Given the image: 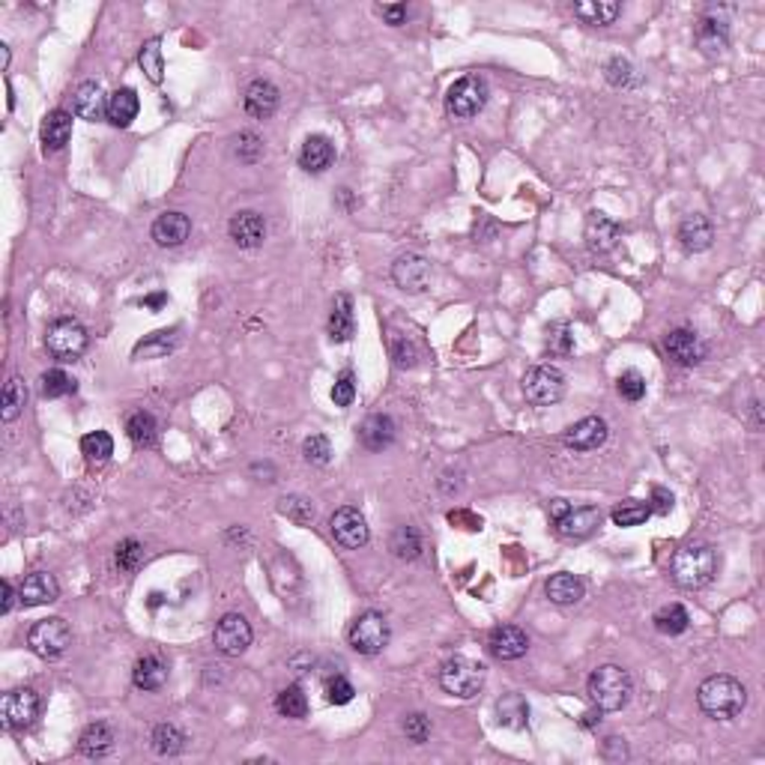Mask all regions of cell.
<instances>
[{"label": "cell", "mask_w": 765, "mask_h": 765, "mask_svg": "<svg viewBox=\"0 0 765 765\" xmlns=\"http://www.w3.org/2000/svg\"><path fill=\"white\" fill-rule=\"evenodd\" d=\"M697 703L711 720H732L748 706V688L727 673L709 676L697 690Z\"/></svg>", "instance_id": "obj_1"}, {"label": "cell", "mask_w": 765, "mask_h": 765, "mask_svg": "<svg viewBox=\"0 0 765 765\" xmlns=\"http://www.w3.org/2000/svg\"><path fill=\"white\" fill-rule=\"evenodd\" d=\"M669 574H673L676 586H682V589H703L718 574L715 548L706 541H690L685 548H679L673 562H669Z\"/></svg>", "instance_id": "obj_2"}, {"label": "cell", "mask_w": 765, "mask_h": 765, "mask_svg": "<svg viewBox=\"0 0 765 765\" xmlns=\"http://www.w3.org/2000/svg\"><path fill=\"white\" fill-rule=\"evenodd\" d=\"M586 694L599 711H619L628 706V700L634 694V682L628 676V669L616 664H604L599 669H592L589 682H586Z\"/></svg>", "instance_id": "obj_3"}, {"label": "cell", "mask_w": 765, "mask_h": 765, "mask_svg": "<svg viewBox=\"0 0 765 765\" xmlns=\"http://www.w3.org/2000/svg\"><path fill=\"white\" fill-rule=\"evenodd\" d=\"M490 96L488 81L481 75H464L458 78L446 93V111L452 114L455 120H473L485 111Z\"/></svg>", "instance_id": "obj_4"}, {"label": "cell", "mask_w": 765, "mask_h": 765, "mask_svg": "<svg viewBox=\"0 0 765 765\" xmlns=\"http://www.w3.org/2000/svg\"><path fill=\"white\" fill-rule=\"evenodd\" d=\"M439 685H443L446 694L460 697V700H469L476 697L481 685H485V667L469 661V658L458 655V658H448L439 669Z\"/></svg>", "instance_id": "obj_5"}, {"label": "cell", "mask_w": 765, "mask_h": 765, "mask_svg": "<svg viewBox=\"0 0 765 765\" xmlns=\"http://www.w3.org/2000/svg\"><path fill=\"white\" fill-rule=\"evenodd\" d=\"M90 335L75 317H60L45 332V347L57 362H75L78 356L87 350Z\"/></svg>", "instance_id": "obj_6"}, {"label": "cell", "mask_w": 765, "mask_h": 765, "mask_svg": "<svg viewBox=\"0 0 765 765\" xmlns=\"http://www.w3.org/2000/svg\"><path fill=\"white\" fill-rule=\"evenodd\" d=\"M523 395L536 407H553L565 395V374L557 365H536L523 374Z\"/></svg>", "instance_id": "obj_7"}, {"label": "cell", "mask_w": 765, "mask_h": 765, "mask_svg": "<svg viewBox=\"0 0 765 765\" xmlns=\"http://www.w3.org/2000/svg\"><path fill=\"white\" fill-rule=\"evenodd\" d=\"M27 646L34 655L45 658V661H55V658H60L72 646V628L60 616L42 619L27 631Z\"/></svg>", "instance_id": "obj_8"}, {"label": "cell", "mask_w": 765, "mask_h": 765, "mask_svg": "<svg viewBox=\"0 0 765 765\" xmlns=\"http://www.w3.org/2000/svg\"><path fill=\"white\" fill-rule=\"evenodd\" d=\"M389 637H392V628L386 622V616L377 610H368V613L356 616L347 640L359 655H380L383 649L389 646Z\"/></svg>", "instance_id": "obj_9"}, {"label": "cell", "mask_w": 765, "mask_h": 765, "mask_svg": "<svg viewBox=\"0 0 765 765\" xmlns=\"http://www.w3.org/2000/svg\"><path fill=\"white\" fill-rule=\"evenodd\" d=\"M0 718L6 730H27L39 718V694L34 688H15L0 700Z\"/></svg>", "instance_id": "obj_10"}, {"label": "cell", "mask_w": 765, "mask_h": 765, "mask_svg": "<svg viewBox=\"0 0 765 765\" xmlns=\"http://www.w3.org/2000/svg\"><path fill=\"white\" fill-rule=\"evenodd\" d=\"M251 625L243 613H227L216 622L213 631V646L216 652H222L227 658H239L251 646Z\"/></svg>", "instance_id": "obj_11"}, {"label": "cell", "mask_w": 765, "mask_h": 765, "mask_svg": "<svg viewBox=\"0 0 765 765\" xmlns=\"http://www.w3.org/2000/svg\"><path fill=\"white\" fill-rule=\"evenodd\" d=\"M329 529H332L335 541H338L341 548H347V550H359V548H365V544H368V539H371L368 520H365L362 511L353 508V506H344V508H338V511H332Z\"/></svg>", "instance_id": "obj_12"}, {"label": "cell", "mask_w": 765, "mask_h": 765, "mask_svg": "<svg viewBox=\"0 0 765 765\" xmlns=\"http://www.w3.org/2000/svg\"><path fill=\"white\" fill-rule=\"evenodd\" d=\"M583 239L595 255H607V251H613L616 246H619L622 227H619V222H613L607 213H601V209H592V213L586 216Z\"/></svg>", "instance_id": "obj_13"}, {"label": "cell", "mask_w": 765, "mask_h": 765, "mask_svg": "<svg viewBox=\"0 0 765 765\" xmlns=\"http://www.w3.org/2000/svg\"><path fill=\"white\" fill-rule=\"evenodd\" d=\"M610 437V428L601 416H586L580 422H574L569 431H565L562 443L571 448V452H592V448H601Z\"/></svg>", "instance_id": "obj_14"}, {"label": "cell", "mask_w": 765, "mask_h": 765, "mask_svg": "<svg viewBox=\"0 0 765 765\" xmlns=\"http://www.w3.org/2000/svg\"><path fill=\"white\" fill-rule=\"evenodd\" d=\"M664 350L682 368H694V365L706 359V344L700 341V335L694 329H673L664 338Z\"/></svg>", "instance_id": "obj_15"}, {"label": "cell", "mask_w": 765, "mask_h": 765, "mask_svg": "<svg viewBox=\"0 0 765 765\" xmlns=\"http://www.w3.org/2000/svg\"><path fill=\"white\" fill-rule=\"evenodd\" d=\"M392 278L407 293H422L431 285V264L422 255H401L392 264Z\"/></svg>", "instance_id": "obj_16"}, {"label": "cell", "mask_w": 765, "mask_h": 765, "mask_svg": "<svg viewBox=\"0 0 765 765\" xmlns=\"http://www.w3.org/2000/svg\"><path fill=\"white\" fill-rule=\"evenodd\" d=\"M488 649L497 661H518L529 652V637L518 625H499L488 637Z\"/></svg>", "instance_id": "obj_17"}, {"label": "cell", "mask_w": 765, "mask_h": 765, "mask_svg": "<svg viewBox=\"0 0 765 765\" xmlns=\"http://www.w3.org/2000/svg\"><path fill=\"white\" fill-rule=\"evenodd\" d=\"M60 599V583L51 571H30L18 586V601L25 607L51 604Z\"/></svg>", "instance_id": "obj_18"}, {"label": "cell", "mask_w": 765, "mask_h": 765, "mask_svg": "<svg viewBox=\"0 0 765 765\" xmlns=\"http://www.w3.org/2000/svg\"><path fill=\"white\" fill-rule=\"evenodd\" d=\"M227 234L239 248H260L267 239V222H264V216L255 213V209H239V213L230 218Z\"/></svg>", "instance_id": "obj_19"}, {"label": "cell", "mask_w": 765, "mask_h": 765, "mask_svg": "<svg viewBox=\"0 0 765 765\" xmlns=\"http://www.w3.org/2000/svg\"><path fill=\"white\" fill-rule=\"evenodd\" d=\"M599 527H601V511L595 506H580V508L571 506L569 515L557 520V532L562 539H571V541L589 539Z\"/></svg>", "instance_id": "obj_20"}, {"label": "cell", "mask_w": 765, "mask_h": 765, "mask_svg": "<svg viewBox=\"0 0 765 765\" xmlns=\"http://www.w3.org/2000/svg\"><path fill=\"white\" fill-rule=\"evenodd\" d=\"M72 108L81 120L96 123L102 117H108V96H105L99 81H84L78 84L75 96H72Z\"/></svg>", "instance_id": "obj_21"}, {"label": "cell", "mask_w": 765, "mask_h": 765, "mask_svg": "<svg viewBox=\"0 0 765 765\" xmlns=\"http://www.w3.org/2000/svg\"><path fill=\"white\" fill-rule=\"evenodd\" d=\"M679 243H682L688 255H700V251L711 248V243H715V225L703 213L685 216L682 225H679Z\"/></svg>", "instance_id": "obj_22"}, {"label": "cell", "mask_w": 765, "mask_h": 765, "mask_svg": "<svg viewBox=\"0 0 765 765\" xmlns=\"http://www.w3.org/2000/svg\"><path fill=\"white\" fill-rule=\"evenodd\" d=\"M188 234H192V218H188L186 213H176V209L162 213L153 222V239H156V246H162V248L183 246L188 239Z\"/></svg>", "instance_id": "obj_23"}, {"label": "cell", "mask_w": 765, "mask_h": 765, "mask_svg": "<svg viewBox=\"0 0 765 765\" xmlns=\"http://www.w3.org/2000/svg\"><path fill=\"white\" fill-rule=\"evenodd\" d=\"M278 87L272 81L267 78H257V81H251L248 87H246V111L251 114L255 120H269L272 114H276L278 108Z\"/></svg>", "instance_id": "obj_24"}, {"label": "cell", "mask_w": 765, "mask_h": 765, "mask_svg": "<svg viewBox=\"0 0 765 765\" xmlns=\"http://www.w3.org/2000/svg\"><path fill=\"white\" fill-rule=\"evenodd\" d=\"M398 437V425L392 416H368L365 418V425L359 428V443L368 448V452H383V448H389Z\"/></svg>", "instance_id": "obj_25"}, {"label": "cell", "mask_w": 765, "mask_h": 765, "mask_svg": "<svg viewBox=\"0 0 765 765\" xmlns=\"http://www.w3.org/2000/svg\"><path fill=\"white\" fill-rule=\"evenodd\" d=\"M335 162V146L327 135H308L306 144L299 150V167L308 174H323L329 171Z\"/></svg>", "instance_id": "obj_26"}, {"label": "cell", "mask_w": 765, "mask_h": 765, "mask_svg": "<svg viewBox=\"0 0 765 765\" xmlns=\"http://www.w3.org/2000/svg\"><path fill=\"white\" fill-rule=\"evenodd\" d=\"M72 138V114L69 111H51L45 123H42V150L45 153H60L63 146Z\"/></svg>", "instance_id": "obj_27"}, {"label": "cell", "mask_w": 765, "mask_h": 765, "mask_svg": "<svg viewBox=\"0 0 765 765\" xmlns=\"http://www.w3.org/2000/svg\"><path fill=\"white\" fill-rule=\"evenodd\" d=\"M138 111H141V102H138V93L132 87H120L117 93L108 96V123L117 126V129H129L132 120L138 117Z\"/></svg>", "instance_id": "obj_28"}, {"label": "cell", "mask_w": 765, "mask_h": 765, "mask_svg": "<svg viewBox=\"0 0 765 765\" xmlns=\"http://www.w3.org/2000/svg\"><path fill=\"white\" fill-rule=\"evenodd\" d=\"M356 332V320H353V299L347 293H338L332 302V311H329V338L335 344H344L350 341Z\"/></svg>", "instance_id": "obj_29"}, {"label": "cell", "mask_w": 765, "mask_h": 765, "mask_svg": "<svg viewBox=\"0 0 765 765\" xmlns=\"http://www.w3.org/2000/svg\"><path fill=\"white\" fill-rule=\"evenodd\" d=\"M114 730L105 724V720H96V724H90L87 730L81 732V739H78V750L84 753V757H90V760H102V757H108V753L114 750Z\"/></svg>", "instance_id": "obj_30"}, {"label": "cell", "mask_w": 765, "mask_h": 765, "mask_svg": "<svg viewBox=\"0 0 765 765\" xmlns=\"http://www.w3.org/2000/svg\"><path fill=\"white\" fill-rule=\"evenodd\" d=\"M544 592H548V599L559 607H569V604H578L583 595H586V586L580 578H574V574L562 571V574H553V578L544 583Z\"/></svg>", "instance_id": "obj_31"}, {"label": "cell", "mask_w": 765, "mask_h": 765, "mask_svg": "<svg viewBox=\"0 0 765 765\" xmlns=\"http://www.w3.org/2000/svg\"><path fill=\"white\" fill-rule=\"evenodd\" d=\"M132 682L138 690H159L167 682V664L159 655H144L132 669Z\"/></svg>", "instance_id": "obj_32"}, {"label": "cell", "mask_w": 765, "mask_h": 765, "mask_svg": "<svg viewBox=\"0 0 765 765\" xmlns=\"http://www.w3.org/2000/svg\"><path fill=\"white\" fill-rule=\"evenodd\" d=\"M697 45L703 48V55L715 57V55H724V48L730 45V30H727V21L720 18H703L697 25Z\"/></svg>", "instance_id": "obj_33"}, {"label": "cell", "mask_w": 765, "mask_h": 765, "mask_svg": "<svg viewBox=\"0 0 765 765\" xmlns=\"http://www.w3.org/2000/svg\"><path fill=\"white\" fill-rule=\"evenodd\" d=\"M622 6L616 0H583V4H574V15H578L583 25L592 27H607L619 18Z\"/></svg>", "instance_id": "obj_34"}, {"label": "cell", "mask_w": 765, "mask_h": 765, "mask_svg": "<svg viewBox=\"0 0 765 765\" xmlns=\"http://www.w3.org/2000/svg\"><path fill=\"white\" fill-rule=\"evenodd\" d=\"M126 434L138 448H153L156 446V437H159V425H156V416L138 410L126 418Z\"/></svg>", "instance_id": "obj_35"}, {"label": "cell", "mask_w": 765, "mask_h": 765, "mask_svg": "<svg viewBox=\"0 0 765 765\" xmlns=\"http://www.w3.org/2000/svg\"><path fill=\"white\" fill-rule=\"evenodd\" d=\"M27 404V386L21 377H9L4 386V401H0V418L4 422H15V418L25 413Z\"/></svg>", "instance_id": "obj_36"}, {"label": "cell", "mask_w": 765, "mask_h": 765, "mask_svg": "<svg viewBox=\"0 0 765 765\" xmlns=\"http://www.w3.org/2000/svg\"><path fill=\"white\" fill-rule=\"evenodd\" d=\"M186 732L174 724H159L153 730V750L159 757H176V753L186 750Z\"/></svg>", "instance_id": "obj_37"}, {"label": "cell", "mask_w": 765, "mask_h": 765, "mask_svg": "<svg viewBox=\"0 0 765 765\" xmlns=\"http://www.w3.org/2000/svg\"><path fill=\"white\" fill-rule=\"evenodd\" d=\"M276 709H278V715H281V718L299 720V718H306V715H308V697L302 694V688H299V685H287V688H281V690H278V697H276Z\"/></svg>", "instance_id": "obj_38"}, {"label": "cell", "mask_w": 765, "mask_h": 765, "mask_svg": "<svg viewBox=\"0 0 765 765\" xmlns=\"http://www.w3.org/2000/svg\"><path fill=\"white\" fill-rule=\"evenodd\" d=\"M690 625V616L682 604H667L661 610L655 613V628L667 637H676V634H685Z\"/></svg>", "instance_id": "obj_39"}, {"label": "cell", "mask_w": 765, "mask_h": 765, "mask_svg": "<svg viewBox=\"0 0 765 765\" xmlns=\"http://www.w3.org/2000/svg\"><path fill=\"white\" fill-rule=\"evenodd\" d=\"M649 515H652V508H649V502H640V499H625V502H619V506L610 511L613 523H616V527H622V529L640 527V523L649 520Z\"/></svg>", "instance_id": "obj_40"}, {"label": "cell", "mask_w": 765, "mask_h": 765, "mask_svg": "<svg viewBox=\"0 0 765 765\" xmlns=\"http://www.w3.org/2000/svg\"><path fill=\"white\" fill-rule=\"evenodd\" d=\"M389 550L395 553L398 559H416L418 553H422V536H418V529H413V527H398V529L392 532Z\"/></svg>", "instance_id": "obj_41"}, {"label": "cell", "mask_w": 765, "mask_h": 765, "mask_svg": "<svg viewBox=\"0 0 765 765\" xmlns=\"http://www.w3.org/2000/svg\"><path fill=\"white\" fill-rule=\"evenodd\" d=\"M81 455L90 460V464H105L114 455V439L105 431H93L87 437H81Z\"/></svg>", "instance_id": "obj_42"}, {"label": "cell", "mask_w": 765, "mask_h": 765, "mask_svg": "<svg viewBox=\"0 0 765 765\" xmlns=\"http://www.w3.org/2000/svg\"><path fill=\"white\" fill-rule=\"evenodd\" d=\"M174 344H176V332L171 329V332H153L150 338L146 341H141L138 347H135V356H144V359H159V356H167L174 350Z\"/></svg>", "instance_id": "obj_43"}, {"label": "cell", "mask_w": 765, "mask_h": 765, "mask_svg": "<svg viewBox=\"0 0 765 765\" xmlns=\"http://www.w3.org/2000/svg\"><path fill=\"white\" fill-rule=\"evenodd\" d=\"M497 711H499V724H506V727H523L527 724V715H529V709H527V703H523L520 694L502 697L497 703Z\"/></svg>", "instance_id": "obj_44"}, {"label": "cell", "mask_w": 765, "mask_h": 765, "mask_svg": "<svg viewBox=\"0 0 765 765\" xmlns=\"http://www.w3.org/2000/svg\"><path fill=\"white\" fill-rule=\"evenodd\" d=\"M39 383H42L39 389H42V395H45V398H63V395L75 392V380H72V377L66 371H60V368L45 371Z\"/></svg>", "instance_id": "obj_45"}, {"label": "cell", "mask_w": 765, "mask_h": 765, "mask_svg": "<svg viewBox=\"0 0 765 765\" xmlns=\"http://www.w3.org/2000/svg\"><path fill=\"white\" fill-rule=\"evenodd\" d=\"M141 69L146 72V78H150L153 84H159L162 81V72H165V63H162V42L159 39H150L146 45L141 48Z\"/></svg>", "instance_id": "obj_46"}, {"label": "cell", "mask_w": 765, "mask_h": 765, "mask_svg": "<svg viewBox=\"0 0 765 765\" xmlns=\"http://www.w3.org/2000/svg\"><path fill=\"white\" fill-rule=\"evenodd\" d=\"M234 156L239 162L255 165L260 156H264V141H260L255 132H239V135H234Z\"/></svg>", "instance_id": "obj_47"}, {"label": "cell", "mask_w": 765, "mask_h": 765, "mask_svg": "<svg viewBox=\"0 0 765 765\" xmlns=\"http://www.w3.org/2000/svg\"><path fill=\"white\" fill-rule=\"evenodd\" d=\"M604 75L607 81L613 84V87H631V84H637L640 78H637V72L634 66L628 60L622 57H613V60H607V66H604Z\"/></svg>", "instance_id": "obj_48"}, {"label": "cell", "mask_w": 765, "mask_h": 765, "mask_svg": "<svg viewBox=\"0 0 765 765\" xmlns=\"http://www.w3.org/2000/svg\"><path fill=\"white\" fill-rule=\"evenodd\" d=\"M616 389H619L625 401L637 404L646 398V377L640 371H625V374H619V380H616Z\"/></svg>", "instance_id": "obj_49"}, {"label": "cell", "mask_w": 765, "mask_h": 765, "mask_svg": "<svg viewBox=\"0 0 765 765\" xmlns=\"http://www.w3.org/2000/svg\"><path fill=\"white\" fill-rule=\"evenodd\" d=\"M302 455H306V460L314 467H327L332 458V446L323 434H311L306 443H302Z\"/></svg>", "instance_id": "obj_50"}, {"label": "cell", "mask_w": 765, "mask_h": 765, "mask_svg": "<svg viewBox=\"0 0 765 765\" xmlns=\"http://www.w3.org/2000/svg\"><path fill=\"white\" fill-rule=\"evenodd\" d=\"M278 511H281V515H287L293 523H299V527H306V523L314 520V506L306 497H285V499H281Z\"/></svg>", "instance_id": "obj_51"}, {"label": "cell", "mask_w": 765, "mask_h": 765, "mask_svg": "<svg viewBox=\"0 0 765 765\" xmlns=\"http://www.w3.org/2000/svg\"><path fill=\"white\" fill-rule=\"evenodd\" d=\"M144 559V548H141V541H135V539H126L117 544V569L120 571H138V565Z\"/></svg>", "instance_id": "obj_52"}, {"label": "cell", "mask_w": 765, "mask_h": 765, "mask_svg": "<svg viewBox=\"0 0 765 765\" xmlns=\"http://www.w3.org/2000/svg\"><path fill=\"white\" fill-rule=\"evenodd\" d=\"M404 732L413 745H425V741L431 739V718L422 715V711H416V715H410L404 720Z\"/></svg>", "instance_id": "obj_53"}, {"label": "cell", "mask_w": 765, "mask_h": 765, "mask_svg": "<svg viewBox=\"0 0 765 765\" xmlns=\"http://www.w3.org/2000/svg\"><path fill=\"white\" fill-rule=\"evenodd\" d=\"M353 697H356V688L344 676H335L327 682V700L332 706H347Z\"/></svg>", "instance_id": "obj_54"}, {"label": "cell", "mask_w": 765, "mask_h": 765, "mask_svg": "<svg viewBox=\"0 0 765 765\" xmlns=\"http://www.w3.org/2000/svg\"><path fill=\"white\" fill-rule=\"evenodd\" d=\"M356 398V380H353V371H341V377L335 380L332 386V401L335 407H350Z\"/></svg>", "instance_id": "obj_55"}, {"label": "cell", "mask_w": 765, "mask_h": 765, "mask_svg": "<svg viewBox=\"0 0 765 765\" xmlns=\"http://www.w3.org/2000/svg\"><path fill=\"white\" fill-rule=\"evenodd\" d=\"M392 359H395L398 368H413L418 356H416V347L407 338H395L392 341Z\"/></svg>", "instance_id": "obj_56"}, {"label": "cell", "mask_w": 765, "mask_h": 765, "mask_svg": "<svg viewBox=\"0 0 765 765\" xmlns=\"http://www.w3.org/2000/svg\"><path fill=\"white\" fill-rule=\"evenodd\" d=\"M553 332H557V335H550V350L553 353H571L574 350V338L569 335V327H557Z\"/></svg>", "instance_id": "obj_57"}, {"label": "cell", "mask_w": 765, "mask_h": 765, "mask_svg": "<svg viewBox=\"0 0 765 765\" xmlns=\"http://www.w3.org/2000/svg\"><path fill=\"white\" fill-rule=\"evenodd\" d=\"M658 515H669V508H673V494H669L667 488H652V506H649Z\"/></svg>", "instance_id": "obj_58"}, {"label": "cell", "mask_w": 765, "mask_h": 765, "mask_svg": "<svg viewBox=\"0 0 765 765\" xmlns=\"http://www.w3.org/2000/svg\"><path fill=\"white\" fill-rule=\"evenodd\" d=\"M377 13L389 21L392 27H398V25H404V18H407V4H386V6L377 9Z\"/></svg>", "instance_id": "obj_59"}, {"label": "cell", "mask_w": 765, "mask_h": 765, "mask_svg": "<svg viewBox=\"0 0 765 765\" xmlns=\"http://www.w3.org/2000/svg\"><path fill=\"white\" fill-rule=\"evenodd\" d=\"M604 760H628L625 739H616V736L607 739V741H604Z\"/></svg>", "instance_id": "obj_60"}, {"label": "cell", "mask_w": 765, "mask_h": 765, "mask_svg": "<svg viewBox=\"0 0 765 765\" xmlns=\"http://www.w3.org/2000/svg\"><path fill=\"white\" fill-rule=\"evenodd\" d=\"M569 508H571V502H569V499H550L548 511H550L553 523H557L559 518H565V515H569Z\"/></svg>", "instance_id": "obj_61"}, {"label": "cell", "mask_w": 765, "mask_h": 765, "mask_svg": "<svg viewBox=\"0 0 765 765\" xmlns=\"http://www.w3.org/2000/svg\"><path fill=\"white\" fill-rule=\"evenodd\" d=\"M15 599H18V592L13 589V583L4 580V613H9L15 607Z\"/></svg>", "instance_id": "obj_62"}, {"label": "cell", "mask_w": 765, "mask_h": 765, "mask_svg": "<svg viewBox=\"0 0 765 765\" xmlns=\"http://www.w3.org/2000/svg\"><path fill=\"white\" fill-rule=\"evenodd\" d=\"M146 306H153V308H159L162 302H165V293H156V297H150V299H144Z\"/></svg>", "instance_id": "obj_63"}, {"label": "cell", "mask_w": 765, "mask_h": 765, "mask_svg": "<svg viewBox=\"0 0 765 765\" xmlns=\"http://www.w3.org/2000/svg\"><path fill=\"white\" fill-rule=\"evenodd\" d=\"M0 55H4V69H6V66H9V48L0 45Z\"/></svg>", "instance_id": "obj_64"}]
</instances>
